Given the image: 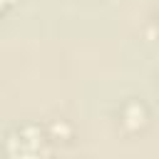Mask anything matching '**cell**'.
<instances>
[{
    "label": "cell",
    "instance_id": "cell-3",
    "mask_svg": "<svg viewBox=\"0 0 159 159\" xmlns=\"http://www.w3.org/2000/svg\"><path fill=\"white\" fill-rule=\"evenodd\" d=\"M50 134H52V139L55 142H70L72 139V127L67 124V122H55L52 127H50Z\"/></svg>",
    "mask_w": 159,
    "mask_h": 159
},
{
    "label": "cell",
    "instance_id": "cell-4",
    "mask_svg": "<svg viewBox=\"0 0 159 159\" xmlns=\"http://www.w3.org/2000/svg\"><path fill=\"white\" fill-rule=\"evenodd\" d=\"M12 2H15V0H0V12H2L7 5H12Z\"/></svg>",
    "mask_w": 159,
    "mask_h": 159
},
{
    "label": "cell",
    "instance_id": "cell-1",
    "mask_svg": "<svg viewBox=\"0 0 159 159\" xmlns=\"http://www.w3.org/2000/svg\"><path fill=\"white\" fill-rule=\"evenodd\" d=\"M45 142L47 139H42V129L27 124V127H22L20 132H15L5 139V149L12 157H30V154H40Z\"/></svg>",
    "mask_w": 159,
    "mask_h": 159
},
{
    "label": "cell",
    "instance_id": "cell-2",
    "mask_svg": "<svg viewBox=\"0 0 159 159\" xmlns=\"http://www.w3.org/2000/svg\"><path fill=\"white\" fill-rule=\"evenodd\" d=\"M122 127L127 129V132H139V129H144L147 127V119H149V112H147V107L142 104V102H137V99H129L124 107H122Z\"/></svg>",
    "mask_w": 159,
    "mask_h": 159
}]
</instances>
